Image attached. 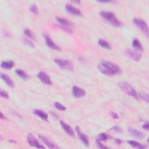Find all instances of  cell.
Segmentation results:
<instances>
[{
	"mask_svg": "<svg viewBox=\"0 0 149 149\" xmlns=\"http://www.w3.org/2000/svg\"><path fill=\"white\" fill-rule=\"evenodd\" d=\"M134 24L139 29H140L142 32L147 36H148V26L146 22L143 20L139 18H134L133 20Z\"/></svg>",
	"mask_w": 149,
	"mask_h": 149,
	"instance_id": "obj_6",
	"label": "cell"
},
{
	"mask_svg": "<svg viewBox=\"0 0 149 149\" xmlns=\"http://www.w3.org/2000/svg\"><path fill=\"white\" fill-rule=\"evenodd\" d=\"M108 136L105 133H100L96 137V143L98 146L101 148H107L106 147L104 146L102 144V141H106L108 139Z\"/></svg>",
	"mask_w": 149,
	"mask_h": 149,
	"instance_id": "obj_12",
	"label": "cell"
},
{
	"mask_svg": "<svg viewBox=\"0 0 149 149\" xmlns=\"http://www.w3.org/2000/svg\"><path fill=\"white\" fill-rule=\"evenodd\" d=\"M126 54L134 61H139L141 58V54L137 50L127 49L125 51Z\"/></svg>",
	"mask_w": 149,
	"mask_h": 149,
	"instance_id": "obj_8",
	"label": "cell"
},
{
	"mask_svg": "<svg viewBox=\"0 0 149 149\" xmlns=\"http://www.w3.org/2000/svg\"><path fill=\"white\" fill-rule=\"evenodd\" d=\"M112 129H113L115 132H120V127H118V126H114V127L112 128Z\"/></svg>",
	"mask_w": 149,
	"mask_h": 149,
	"instance_id": "obj_33",
	"label": "cell"
},
{
	"mask_svg": "<svg viewBox=\"0 0 149 149\" xmlns=\"http://www.w3.org/2000/svg\"><path fill=\"white\" fill-rule=\"evenodd\" d=\"M140 98H141L143 101H146V102H148V94L144 93H142L140 95Z\"/></svg>",
	"mask_w": 149,
	"mask_h": 149,
	"instance_id": "obj_29",
	"label": "cell"
},
{
	"mask_svg": "<svg viewBox=\"0 0 149 149\" xmlns=\"http://www.w3.org/2000/svg\"><path fill=\"white\" fill-rule=\"evenodd\" d=\"M54 105L56 109H58L60 111H65L66 109V108L62 104H61V103H59L58 102H55L54 103Z\"/></svg>",
	"mask_w": 149,
	"mask_h": 149,
	"instance_id": "obj_26",
	"label": "cell"
},
{
	"mask_svg": "<svg viewBox=\"0 0 149 149\" xmlns=\"http://www.w3.org/2000/svg\"><path fill=\"white\" fill-rule=\"evenodd\" d=\"M54 62L61 69L69 70H72L73 69V63L69 59L58 58L54 59Z\"/></svg>",
	"mask_w": 149,
	"mask_h": 149,
	"instance_id": "obj_4",
	"label": "cell"
},
{
	"mask_svg": "<svg viewBox=\"0 0 149 149\" xmlns=\"http://www.w3.org/2000/svg\"><path fill=\"white\" fill-rule=\"evenodd\" d=\"M38 137L41 140V141L44 144H45L48 148H51V149H56V148H59L56 144H55L54 142L51 141L47 137H46L42 135H38Z\"/></svg>",
	"mask_w": 149,
	"mask_h": 149,
	"instance_id": "obj_10",
	"label": "cell"
},
{
	"mask_svg": "<svg viewBox=\"0 0 149 149\" xmlns=\"http://www.w3.org/2000/svg\"><path fill=\"white\" fill-rule=\"evenodd\" d=\"M86 92L85 91L81 88L80 87H79L76 86H74L72 88V94L74 97L76 98H81L85 95Z\"/></svg>",
	"mask_w": 149,
	"mask_h": 149,
	"instance_id": "obj_15",
	"label": "cell"
},
{
	"mask_svg": "<svg viewBox=\"0 0 149 149\" xmlns=\"http://www.w3.org/2000/svg\"><path fill=\"white\" fill-rule=\"evenodd\" d=\"M1 78L2 79V80L6 83V84L10 87H14V82L13 81V80L11 79V78L7 75L5 73H1Z\"/></svg>",
	"mask_w": 149,
	"mask_h": 149,
	"instance_id": "obj_17",
	"label": "cell"
},
{
	"mask_svg": "<svg viewBox=\"0 0 149 149\" xmlns=\"http://www.w3.org/2000/svg\"><path fill=\"white\" fill-rule=\"evenodd\" d=\"M115 142L117 144H120L122 143V140L120 139H115Z\"/></svg>",
	"mask_w": 149,
	"mask_h": 149,
	"instance_id": "obj_34",
	"label": "cell"
},
{
	"mask_svg": "<svg viewBox=\"0 0 149 149\" xmlns=\"http://www.w3.org/2000/svg\"><path fill=\"white\" fill-rule=\"evenodd\" d=\"M6 118L5 117V116L3 115V113L2 112H1V119H5Z\"/></svg>",
	"mask_w": 149,
	"mask_h": 149,
	"instance_id": "obj_35",
	"label": "cell"
},
{
	"mask_svg": "<svg viewBox=\"0 0 149 149\" xmlns=\"http://www.w3.org/2000/svg\"><path fill=\"white\" fill-rule=\"evenodd\" d=\"M24 33L26 36V37H27L28 38L34 40V36L33 33L29 29H25L24 31Z\"/></svg>",
	"mask_w": 149,
	"mask_h": 149,
	"instance_id": "obj_25",
	"label": "cell"
},
{
	"mask_svg": "<svg viewBox=\"0 0 149 149\" xmlns=\"http://www.w3.org/2000/svg\"><path fill=\"white\" fill-rule=\"evenodd\" d=\"M98 69L102 74L109 76H112L120 73L122 71L121 69L117 65L107 61H101L98 65Z\"/></svg>",
	"mask_w": 149,
	"mask_h": 149,
	"instance_id": "obj_1",
	"label": "cell"
},
{
	"mask_svg": "<svg viewBox=\"0 0 149 149\" xmlns=\"http://www.w3.org/2000/svg\"><path fill=\"white\" fill-rule=\"evenodd\" d=\"M27 142L30 146L32 147H34L36 148H45L43 146H42L39 143V141L37 140V139L33 134L30 133H29L27 136Z\"/></svg>",
	"mask_w": 149,
	"mask_h": 149,
	"instance_id": "obj_7",
	"label": "cell"
},
{
	"mask_svg": "<svg viewBox=\"0 0 149 149\" xmlns=\"http://www.w3.org/2000/svg\"><path fill=\"white\" fill-rule=\"evenodd\" d=\"M127 143L130 146H131L132 147H133L134 148H139V149H143V148H147L146 146L136 141L129 140V141H127Z\"/></svg>",
	"mask_w": 149,
	"mask_h": 149,
	"instance_id": "obj_20",
	"label": "cell"
},
{
	"mask_svg": "<svg viewBox=\"0 0 149 149\" xmlns=\"http://www.w3.org/2000/svg\"><path fill=\"white\" fill-rule=\"evenodd\" d=\"M148 127H149V126H148V123L147 122H146V123H144V124H143V129H144L146 130H148Z\"/></svg>",
	"mask_w": 149,
	"mask_h": 149,
	"instance_id": "obj_32",
	"label": "cell"
},
{
	"mask_svg": "<svg viewBox=\"0 0 149 149\" xmlns=\"http://www.w3.org/2000/svg\"><path fill=\"white\" fill-rule=\"evenodd\" d=\"M34 113L38 116L40 119L45 120V121H47L48 120V114L45 112L44 111L42 110H41V109H35L34 111Z\"/></svg>",
	"mask_w": 149,
	"mask_h": 149,
	"instance_id": "obj_19",
	"label": "cell"
},
{
	"mask_svg": "<svg viewBox=\"0 0 149 149\" xmlns=\"http://www.w3.org/2000/svg\"><path fill=\"white\" fill-rule=\"evenodd\" d=\"M132 46L135 49V50H137L138 51H141L143 50L142 45L141 44V43L139 41V40L138 39H137V38H135V39H134L133 40Z\"/></svg>",
	"mask_w": 149,
	"mask_h": 149,
	"instance_id": "obj_21",
	"label": "cell"
},
{
	"mask_svg": "<svg viewBox=\"0 0 149 149\" xmlns=\"http://www.w3.org/2000/svg\"><path fill=\"white\" fill-rule=\"evenodd\" d=\"M118 85L120 87V88L122 90L127 94L129 95L130 96H132L134 98H136V99L138 98L139 96L137 91L128 83L121 81L118 83Z\"/></svg>",
	"mask_w": 149,
	"mask_h": 149,
	"instance_id": "obj_3",
	"label": "cell"
},
{
	"mask_svg": "<svg viewBox=\"0 0 149 149\" xmlns=\"http://www.w3.org/2000/svg\"><path fill=\"white\" fill-rule=\"evenodd\" d=\"M111 116H112V118H115V119H118V118H119L118 114H117L116 113H115V112H111Z\"/></svg>",
	"mask_w": 149,
	"mask_h": 149,
	"instance_id": "obj_31",
	"label": "cell"
},
{
	"mask_svg": "<svg viewBox=\"0 0 149 149\" xmlns=\"http://www.w3.org/2000/svg\"><path fill=\"white\" fill-rule=\"evenodd\" d=\"M98 44L102 48H105V49H111V46L109 45V44L105 40L103 39H100L98 40Z\"/></svg>",
	"mask_w": 149,
	"mask_h": 149,
	"instance_id": "obj_23",
	"label": "cell"
},
{
	"mask_svg": "<svg viewBox=\"0 0 149 149\" xmlns=\"http://www.w3.org/2000/svg\"><path fill=\"white\" fill-rule=\"evenodd\" d=\"M66 9L67 10V12L72 15H75V16H82V13L77 8H76V7L70 5V4H67L66 6Z\"/></svg>",
	"mask_w": 149,
	"mask_h": 149,
	"instance_id": "obj_14",
	"label": "cell"
},
{
	"mask_svg": "<svg viewBox=\"0 0 149 149\" xmlns=\"http://www.w3.org/2000/svg\"><path fill=\"white\" fill-rule=\"evenodd\" d=\"M76 132L77 133L78 137L80 139V140L83 142V143L86 146H88L89 145V140L88 137L87 136V135L84 133H83V132H81L80 130V128L78 126L76 127Z\"/></svg>",
	"mask_w": 149,
	"mask_h": 149,
	"instance_id": "obj_13",
	"label": "cell"
},
{
	"mask_svg": "<svg viewBox=\"0 0 149 149\" xmlns=\"http://www.w3.org/2000/svg\"><path fill=\"white\" fill-rule=\"evenodd\" d=\"M37 77L39 79V80L43 83L47 85L52 84V81L51 80V78L45 72L41 71L37 74Z\"/></svg>",
	"mask_w": 149,
	"mask_h": 149,
	"instance_id": "obj_9",
	"label": "cell"
},
{
	"mask_svg": "<svg viewBox=\"0 0 149 149\" xmlns=\"http://www.w3.org/2000/svg\"><path fill=\"white\" fill-rule=\"evenodd\" d=\"M14 65V62L12 61H2L1 64V66L6 69H11Z\"/></svg>",
	"mask_w": 149,
	"mask_h": 149,
	"instance_id": "obj_22",
	"label": "cell"
},
{
	"mask_svg": "<svg viewBox=\"0 0 149 149\" xmlns=\"http://www.w3.org/2000/svg\"><path fill=\"white\" fill-rule=\"evenodd\" d=\"M56 19L58 22L61 24V29H62L65 31L67 32L68 33H72V26H73L72 23L63 17H56Z\"/></svg>",
	"mask_w": 149,
	"mask_h": 149,
	"instance_id": "obj_5",
	"label": "cell"
},
{
	"mask_svg": "<svg viewBox=\"0 0 149 149\" xmlns=\"http://www.w3.org/2000/svg\"><path fill=\"white\" fill-rule=\"evenodd\" d=\"M44 37L45 44L49 48H50L51 49H53L54 50H56V51H60L61 50V48L56 44H55L53 42V41L51 39V38L49 37V36L47 34H44Z\"/></svg>",
	"mask_w": 149,
	"mask_h": 149,
	"instance_id": "obj_11",
	"label": "cell"
},
{
	"mask_svg": "<svg viewBox=\"0 0 149 149\" xmlns=\"http://www.w3.org/2000/svg\"><path fill=\"white\" fill-rule=\"evenodd\" d=\"M100 16L108 22L111 24L115 27H120L122 26L121 22L115 16V14L111 12L108 11H101L100 12Z\"/></svg>",
	"mask_w": 149,
	"mask_h": 149,
	"instance_id": "obj_2",
	"label": "cell"
},
{
	"mask_svg": "<svg viewBox=\"0 0 149 149\" xmlns=\"http://www.w3.org/2000/svg\"><path fill=\"white\" fill-rule=\"evenodd\" d=\"M0 95L1 97L3 98L8 99L9 98V95H8V93L2 89L0 90Z\"/></svg>",
	"mask_w": 149,
	"mask_h": 149,
	"instance_id": "obj_28",
	"label": "cell"
},
{
	"mask_svg": "<svg viewBox=\"0 0 149 149\" xmlns=\"http://www.w3.org/2000/svg\"><path fill=\"white\" fill-rule=\"evenodd\" d=\"M30 10L34 14L37 15L38 13V9L35 4H32L30 7Z\"/></svg>",
	"mask_w": 149,
	"mask_h": 149,
	"instance_id": "obj_27",
	"label": "cell"
},
{
	"mask_svg": "<svg viewBox=\"0 0 149 149\" xmlns=\"http://www.w3.org/2000/svg\"><path fill=\"white\" fill-rule=\"evenodd\" d=\"M15 72L19 76H20L21 78H22L23 79H27L29 77V75L24 71H23L21 69H17V70H16Z\"/></svg>",
	"mask_w": 149,
	"mask_h": 149,
	"instance_id": "obj_24",
	"label": "cell"
},
{
	"mask_svg": "<svg viewBox=\"0 0 149 149\" xmlns=\"http://www.w3.org/2000/svg\"><path fill=\"white\" fill-rule=\"evenodd\" d=\"M127 130L129 133L133 137H136L137 138H141L143 137V134L142 133V132L136 129L133 127H129Z\"/></svg>",
	"mask_w": 149,
	"mask_h": 149,
	"instance_id": "obj_18",
	"label": "cell"
},
{
	"mask_svg": "<svg viewBox=\"0 0 149 149\" xmlns=\"http://www.w3.org/2000/svg\"><path fill=\"white\" fill-rule=\"evenodd\" d=\"M24 42H25L27 45H29V46H30V47H34V44H33V42H31V41H30L29 40H28V39H27V38H24Z\"/></svg>",
	"mask_w": 149,
	"mask_h": 149,
	"instance_id": "obj_30",
	"label": "cell"
},
{
	"mask_svg": "<svg viewBox=\"0 0 149 149\" xmlns=\"http://www.w3.org/2000/svg\"><path fill=\"white\" fill-rule=\"evenodd\" d=\"M60 125L63 129V130L70 136L74 137V133L73 130V129L66 123L64 122L63 120H60Z\"/></svg>",
	"mask_w": 149,
	"mask_h": 149,
	"instance_id": "obj_16",
	"label": "cell"
}]
</instances>
